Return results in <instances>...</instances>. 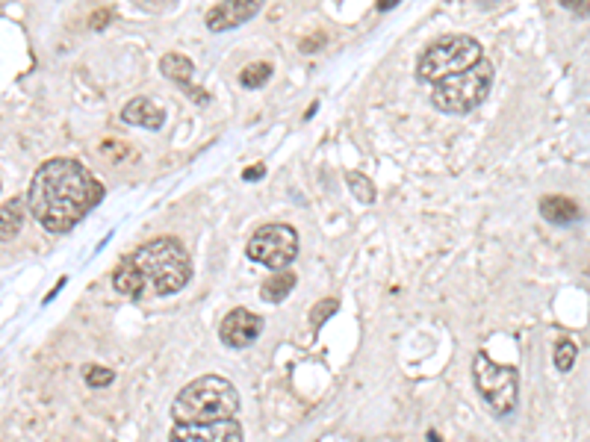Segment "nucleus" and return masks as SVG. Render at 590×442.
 Returning <instances> with one entry per match:
<instances>
[{
	"mask_svg": "<svg viewBox=\"0 0 590 442\" xmlns=\"http://www.w3.org/2000/svg\"><path fill=\"white\" fill-rule=\"evenodd\" d=\"M103 198V186L77 159L57 156L36 168L27 189L30 216L50 233H68Z\"/></svg>",
	"mask_w": 590,
	"mask_h": 442,
	"instance_id": "obj_1",
	"label": "nucleus"
},
{
	"mask_svg": "<svg viewBox=\"0 0 590 442\" xmlns=\"http://www.w3.org/2000/svg\"><path fill=\"white\" fill-rule=\"evenodd\" d=\"M240 410V395L227 377L204 375L183 386L172 404L174 424H210L234 419Z\"/></svg>",
	"mask_w": 590,
	"mask_h": 442,
	"instance_id": "obj_2",
	"label": "nucleus"
},
{
	"mask_svg": "<svg viewBox=\"0 0 590 442\" xmlns=\"http://www.w3.org/2000/svg\"><path fill=\"white\" fill-rule=\"evenodd\" d=\"M136 263L139 274L145 278L148 295H174L192 278V260L174 236H160L154 242H145L130 256Z\"/></svg>",
	"mask_w": 590,
	"mask_h": 442,
	"instance_id": "obj_3",
	"label": "nucleus"
},
{
	"mask_svg": "<svg viewBox=\"0 0 590 442\" xmlns=\"http://www.w3.org/2000/svg\"><path fill=\"white\" fill-rule=\"evenodd\" d=\"M481 44L472 35L464 33H448L440 35L437 42H431L425 50L419 53L417 62V77L419 83H443V80L464 74L466 68H472L475 62H481Z\"/></svg>",
	"mask_w": 590,
	"mask_h": 442,
	"instance_id": "obj_4",
	"label": "nucleus"
},
{
	"mask_svg": "<svg viewBox=\"0 0 590 442\" xmlns=\"http://www.w3.org/2000/svg\"><path fill=\"white\" fill-rule=\"evenodd\" d=\"M493 74H496V71H493L490 59L475 62V65L466 68L464 74H455V77L443 80V83H437L434 95H431V103H434L440 112H448V115L472 112L475 106H481L484 97L490 95Z\"/></svg>",
	"mask_w": 590,
	"mask_h": 442,
	"instance_id": "obj_5",
	"label": "nucleus"
},
{
	"mask_svg": "<svg viewBox=\"0 0 590 442\" xmlns=\"http://www.w3.org/2000/svg\"><path fill=\"white\" fill-rule=\"evenodd\" d=\"M472 377L475 389H479V395L490 407L493 415H510L517 410L519 371L514 366H499L484 351H479L472 360Z\"/></svg>",
	"mask_w": 590,
	"mask_h": 442,
	"instance_id": "obj_6",
	"label": "nucleus"
},
{
	"mask_svg": "<svg viewBox=\"0 0 590 442\" xmlns=\"http://www.w3.org/2000/svg\"><path fill=\"white\" fill-rule=\"evenodd\" d=\"M245 254L266 269H287L298 254V233L289 225H263L249 239Z\"/></svg>",
	"mask_w": 590,
	"mask_h": 442,
	"instance_id": "obj_7",
	"label": "nucleus"
},
{
	"mask_svg": "<svg viewBox=\"0 0 590 442\" xmlns=\"http://www.w3.org/2000/svg\"><path fill=\"white\" fill-rule=\"evenodd\" d=\"M169 442H242V428L236 419L210 424H174Z\"/></svg>",
	"mask_w": 590,
	"mask_h": 442,
	"instance_id": "obj_8",
	"label": "nucleus"
},
{
	"mask_svg": "<svg viewBox=\"0 0 590 442\" xmlns=\"http://www.w3.org/2000/svg\"><path fill=\"white\" fill-rule=\"evenodd\" d=\"M263 333V318L257 313H249V309H231L225 316L222 327H218V336L227 348H249L251 342H257V336Z\"/></svg>",
	"mask_w": 590,
	"mask_h": 442,
	"instance_id": "obj_9",
	"label": "nucleus"
},
{
	"mask_svg": "<svg viewBox=\"0 0 590 442\" xmlns=\"http://www.w3.org/2000/svg\"><path fill=\"white\" fill-rule=\"evenodd\" d=\"M257 12H260L257 0H231V4H216V6H210V12H207V27L213 33L234 30V27L245 24Z\"/></svg>",
	"mask_w": 590,
	"mask_h": 442,
	"instance_id": "obj_10",
	"label": "nucleus"
},
{
	"mask_svg": "<svg viewBox=\"0 0 590 442\" xmlns=\"http://www.w3.org/2000/svg\"><path fill=\"white\" fill-rule=\"evenodd\" d=\"M121 121L134 124V127H145V130H160L165 121V110L160 103H154L151 97H134V101L125 103V110H121Z\"/></svg>",
	"mask_w": 590,
	"mask_h": 442,
	"instance_id": "obj_11",
	"label": "nucleus"
},
{
	"mask_svg": "<svg viewBox=\"0 0 590 442\" xmlns=\"http://www.w3.org/2000/svg\"><path fill=\"white\" fill-rule=\"evenodd\" d=\"M112 286H116L121 295H127V298H145L148 295V286H145V278L139 274V269H136V263L134 260H125L119 265L116 271H112Z\"/></svg>",
	"mask_w": 590,
	"mask_h": 442,
	"instance_id": "obj_12",
	"label": "nucleus"
},
{
	"mask_svg": "<svg viewBox=\"0 0 590 442\" xmlns=\"http://www.w3.org/2000/svg\"><path fill=\"white\" fill-rule=\"evenodd\" d=\"M540 216L552 225H572L581 216V210L576 201L563 198V194H546L540 201Z\"/></svg>",
	"mask_w": 590,
	"mask_h": 442,
	"instance_id": "obj_13",
	"label": "nucleus"
},
{
	"mask_svg": "<svg viewBox=\"0 0 590 442\" xmlns=\"http://www.w3.org/2000/svg\"><path fill=\"white\" fill-rule=\"evenodd\" d=\"M160 71L172 80V83L189 88V80H192V74H195V65H192L183 53H165V57L160 59Z\"/></svg>",
	"mask_w": 590,
	"mask_h": 442,
	"instance_id": "obj_14",
	"label": "nucleus"
},
{
	"mask_svg": "<svg viewBox=\"0 0 590 442\" xmlns=\"http://www.w3.org/2000/svg\"><path fill=\"white\" fill-rule=\"evenodd\" d=\"M24 225V201L12 198L0 207V239H12L19 236V230Z\"/></svg>",
	"mask_w": 590,
	"mask_h": 442,
	"instance_id": "obj_15",
	"label": "nucleus"
},
{
	"mask_svg": "<svg viewBox=\"0 0 590 442\" xmlns=\"http://www.w3.org/2000/svg\"><path fill=\"white\" fill-rule=\"evenodd\" d=\"M293 286H295V274L293 271H278L263 283L260 298L269 301V304H278V301H284L289 292H293Z\"/></svg>",
	"mask_w": 590,
	"mask_h": 442,
	"instance_id": "obj_16",
	"label": "nucleus"
},
{
	"mask_svg": "<svg viewBox=\"0 0 590 442\" xmlns=\"http://www.w3.org/2000/svg\"><path fill=\"white\" fill-rule=\"evenodd\" d=\"M269 80H272V65H269V62H251V65H245L242 74H240V83L245 88H260V86H266Z\"/></svg>",
	"mask_w": 590,
	"mask_h": 442,
	"instance_id": "obj_17",
	"label": "nucleus"
},
{
	"mask_svg": "<svg viewBox=\"0 0 590 442\" xmlns=\"http://www.w3.org/2000/svg\"><path fill=\"white\" fill-rule=\"evenodd\" d=\"M346 183H349V189L355 192L357 201H364V203H372V201H375V186H372V180H369L366 174L346 171Z\"/></svg>",
	"mask_w": 590,
	"mask_h": 442,
	"instance_id": "obj_18",
	"label": "nucleus"
},
{
	"mask_svg": "<svg viewBox=\"0 0 590 442\" xmlns=\"http://www.w3.org/2000/svg\"><path fill=\"white\" fill-rule=\"evenodd\" d=\"M576 357H579V348L572 339H561L555 345V366H558V371H570Z\"/></svg>",
	"mask_w": 590,
	"mask_h": 442,
	"instance_id": "obj_19",
	"label": "nucleus"
},
{
	"mask_svg": "<svg viewBox=\"0 0 590 442\" xmlns=\"http://www.w3.org/2000/svg\"><path fill=\"white\" fill-rule=\"evenodd\" d=\"M83 380L92 389H103V386H110L112 380H116V375H112L110 369H101V366H86L83 369Z\"/></svg>",
	"mask_w": 590,
	"mask_h": 442,
	"instance_id": "obj_20",
	"label": "nucleus"
},
{
	"mask_svg": "<svg viewBox=\"0 0 590 442\" xmlns=\"http://www.w3.org/2000/svg\"><path fill=\"white\" fill-rule=\"evenodd\" d=\"M337 301L333 298H325V301H319V304L313 307V313H310V324L313 327H322L325 324V318H331L333 313H337Z\"/></svg>",
	"mask_w": 590,
	"mask_h": 442,
	"instance_id": "obj_21",
	"label": "nucleus"
},
{
	"mask_svg": "<svg viewBox=\"0 0 590 442\" xmlns=\"http://www.w3.org/2000/svg\"><path fill=\"white\" fill-rule=\"evenodd\" d=\"M561 6H563V9H570V12H579V15H590V0H585V4H576V0H563Z\"/></svg>",
	"mask_w": 590,
	"mask_h": 442,
	"instance_id": "obj_22",
	"label": "nucleus"
},
{
	"mask_svg": "<svg viewBox=\"0 0 590 442\" xmlns=\"http://www.w3.org/2000/svg\"><path fill=\"white\" fill-rule=\"evenodd\" d=\"M263 174H266V165H260V163H257V165L245 168V174H242V177H245V180H260Z\"/></svg>",
	"mask_w": 590,
	"mask_h": 442,
	"instance_id": "obj_23",
	"label": "nucleus"
},
{
	"mask_svg": "<svg viewBox=\"0 0 590 442\" xmlns=\"http://www.w3.org/2000/svg\"><path fill=\"white\" fill-rule=\"evenodd\" d=\"M428 442H440V439L434 437V433H428Z\"/></svg>",
	"mask_w": 590,
	"mask_h": 442,
	"instance_id": "obj_24",
	"label": "nucleus"
}]
</instances>
